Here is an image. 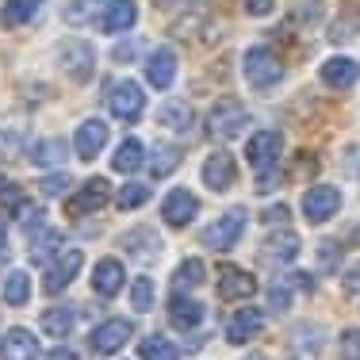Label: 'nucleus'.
Returning a JSON list of instances; mask_svg holds the SVG:
<instances>
[{
	"label": "nucleus",
	"instance_id": "obj_45",
	"mask_svg": "<svg viewBox=\"0 0 360 360\" xmlns=\"http://www.w3.org/2000/svg\"><path fill=\"white\" fill-rule=\"evenodd\" d=\"M345 349H353V353H360V330H345Z\"/></svg>",
	"mask_w": 360,
	"mask_h": 360
},
{
	"label": "nucleus",
	"instance_id": "obj_7",
	"mask_svg": "<svg viewBox=\"0 0 360 360\" xmlns=\"http://www.w3.org/2000/svg\"><path fill=\"white\" fill-rule=\"evenodd\" d=\"M108 195H111V184L104 176H92V180H84L81 188L65 200V215H89V211H100L108 203Z\"/></svg>",
	"mask_w": 360,
	"mask_h": 360
},
{
	"label": "nucleus",
	"instance_id": "obj_25",
	"mask_svg": "<svg viewBox=\"0 0 360 360\" xmlns=\"http://www.w3.org/2000/svg\"><path fill=\"white\" fill-rule=\"evenodd\" d=\"M42 0H4V8H0V20L8 23V27H23V23H31L39 15Z\"/></svg>",
	"mask_w": 360,
	"mask_h": 360
},
{
	"label": "nucleus",
	"instance_id": "obj_6",
	"mask_svg": "<svg viewBox=\"0 0 360 360\" xmlns=\"http://www.w3.org/2000/svg\"><path fill=\"white\" fill-rule=\"evenodd\" d=\"M131 338H134V322H127V319H108V322H100L96 330H92L89 345H92V353L111 356V353H119V349H123Z\"/></svg>",
	"mask_w": 360,
	"mask_h": 360
},
{
	"label": "nucleus",
	"instance_id": "obj_46",
	"mask_svg": "<svg viewBox=\"0 0 360 360\" xmlns=\"http://www.w3.org/2000/svg\"><path fill=\"white\" fill-rule=\"evenodd\" d=\"M345 291H360V264H356V269L345 276Z\"/></svg>",
	"mask_w": 360,
	"mask_h": 360
},
{
	"label": "nucleus",
	"instance_id": "obj_20",
	"mask_svg": "<svg viewBox=\"0 0 360 360\" xmlns=\"http://www.w3.org/2000/svg\"><path fill=\"white\" fill-rule=\"evenodd\" d=\"M322 84H330V89H353V84L360 81V65L353 62V58H330V62H322Z\"/></svg>",
	"mask_w": 360,
	"mask_h": 360
},
{
	"label": "nucleus",
	"instance_id": "obj_38",
	"mask_svg": "<svg viewBox=\"0 0 360 360\" xmlns=\"http://www.w3.org/2000/svg\"><path fill=\"white\" fill-rule=\"evenodd\" d=\"M295 23H314L322 20V0H303V4L295 8V15H291Z\"/></svg>",
	"mask_w": 360,
	"mask_h": 360
},
{
	"label": "nucleus",
	"instance_id": "obj_39",
	"mask_svg": "<svg viewBox=\"0 0 360 360\" xmlns=\"http://www.w3.org/2000/svg\"><path fill=\"white\" fill-rule=\"evenodd\" d=\"M39 188H42V195H62L65 188H70V173H54V176H46Z\"/></svg>",
	"mask_w": 360,
	"mask_h": 360
},
{
	"label": "nucleus",
	"instance_id": "obj_5",
	"mask_svg": "<svg viewBox=\"0 0 360 360\" xmlns=\"http://www.w3.org/2000/svg\"><path fill=\"white\" fill-rule=\"evenodd\" d=\"M146 108V96H142V84L139 81H115L108 92V111L115 119H123V123H131V119H139Z\"/></svg>",
	"mask_w": 360,
	"mask_h": 360
},
{
	"label": "nucleus",
	"instance_id": "obj_30",
	"mask_svg": "<svg viewBox=\"0 0 360 360\" xmlns=\"http://www.w3.org/2000/svg\"><path fill=\"white\" fill-rule=\"evenodd\" d=\"M23 142H27V131L20 123H8L0 127V161H12L23 153Z\"/></svg>",
	"mask_w": 360,
	"mask_h": 360
},
{
	"label": "nucleus",
	"instance_id": "obj_27",
	"mask_svg": "<svg viewBox=\"0 0 360 360\" xmlns=\"http://www.w3.org/2000/svg\"><path fill=\"white\" fill-rule=\"evenodd\" d=\"M31 161L42 169H50V165H62L65 161V139H42L31 146Z\"/></svg>",
	"mask_w": 360,
	"mask_h": 360
},
{
	"label": "nucleus",
	"instance_id": "obj_23",
	"mask_svg": "<svg viewBox=\"0 0 360 360\" xmlns=\"http://www.w3.org/2000/svg\"><path fill=\"white\" fill-rule=\"evenodd\" d=\"M169 319H173L176 330H195L203 319V307L195 303V299H188V295H173L169 299Z\"/></svg>",
	"mask_w": 360,
	"mask_h": 360
},
{
	"label": "nucleus",
	"instance_id": "obj_14",
	"mask_svg": "<svg viewBox=\"0 0 360 360\" xmlns=\"http://www.w3.org/2000/svg\"><path fill=\"white\" fill-rule=\"evenodd\" d=\"M123 284H127V272H123V264H119L115 257H104V261L92 269V291H96V295L111 299V295L123 291Z\"/></svg>",
	"mask_w": 360,
	"mask_h": 360
},
{
	"label": "nucleus",
	"instance_id": "obj_49",
	"mask_svg": "<svg viewBox=\"0 0 360 360\" xmlns=\"http://www.w3.org/2000/svg\"><path fill=\"white\" fill-rule=\"evenodd\" d=\"M153 4H158V8H165V4H173V0H153Z\"/></svg>",
	"mask_w": 360,
	"mask_h": 360
},
{
	"label": "nucleus",
	"instance_id": "obj_48",
	"mask_svg": "<svg viewBox=\"0 0 360 360\" xmlns=\"http://www.w3.org/2000/svg\"><path fill=\"white\" fill-rule=\"evenodd\" d=\"M8 245V230H4V219H0V250Z\"/></svg>",
	"mask_w": 360,
	"mask_h": 360
},
{
	"label": "nucleus",
	"instance_id": "obj_22",
	"mask_svg": "<svg viewBox=\"0 0 360 360\" xmlns=\"http://www.w3.org/2000/svg\"><path fill=\"white\" fill-rule=\"evenodd\" d=\"M264 257L269 261H295L299 257V234L295 230H276V234L264 238Z\"/></svg>",
	"mask_w": 360,
	"mask_h": 360
},
{
	"label": "nucleus",
	"instance_id": "obj_2",
	"mask_svg": "<svg viewBox=\"0 0 360 360\" xmlns=\"http://www.w3.org/2000/svg\"><path fill=\"white\" fill-rule=\"evenodd\" d=\"M58 62H62L70 81L84 84L92 77V70H96V50L84 39H65V42H58Z\"/></svg>",
	"mask_w": 360,
	"mask_h": 360
},
{
	"label": "nucleus",
	"instance_id": "obj_13",
	"mask_svg": "<svg viewBox=\"0 0 360 360\" xmlns=\"http://www.w3.org/2000/svg\"><path fill=\"white\" fill-rule=\"evenodd\" d=\"M73 146H77V158L81 161H96V153L108 146V123L104 119H84V123L77 127Z\"/></svg>",
	"mask_w": 360,
	"mask_h": 360
},
{
	"label": "nucleus",
	"instance_id": "obj_31",
	"mask_svg": "<svg viewBox=\"0 0 360 360\" xmlns=\"http://www.w3.org/2000/svg\"><path fill=\"white\" fill-rule=\"evenodd\" d=\"M58 245H62V234H58V230H46V226H35V230H31V257H35V261L50 257Z\"/></svg>",
	"mask_w": 360,
	"mask_h": 360
},
{
	"label": "nucleus",
	"instance_id": "obj_50",
	"mask_svg": "<svg viewBox=\"0 0 360 360\" xmlns=\"http://www.w3.org/2000/svg\"><path fill=\"white\" fill-rule=\"evenodd\" d=\"M245 360H264V356H261V353H253V356H245Z\"/></svg>",
	"mask_w": 360,
	"mask_h": 360
},
{
	"label": "nucleus",
	"instance_id": "obj_40",
	"mask_svg": "<svg viewBox=\"0 0 360 360\" xmlns=\"http://www.w3.org/2000/svg\"><path fill=\"white\" fill-rule=\"evenodd\" d=\"M269 307H272V311H288V307H291V291L284 284L269 288Z\"/></svg>",
	"mask_w": 360,
	"mask_h": 360
},
{
	"label": "nucleus",
	"instance_id": "obj_28",
	"mask_svg": "<svg viewBox=\"0 0 360 360\" xmlns=\"http://www.w3.org/2000/svg\"><path fill=\"white\" fill-rule=\"evenodd\" d=\"M111 165H115V173H134V169L142 165V142L139 139H123V142L115 146Z\"/></svg>",
	"mask_w": 360,
	"mask_h": 360
},
{
	"label": "nucleus",
	"instance_id": "obj_15",
	"mask_svg": "<svg viewBox=\"0 0 360 360\" xmlns=\"http://www.w3.org/2000/svg\"><path fill=\"white\" fill-rule=\"evenodd\" d=\"M238 180V165H234V158L230 153H211L207 161H203V184L207 188H215V192H226L230 184Z\"/></svg>",
	"mask_w": 360,
	"mask_h": 360
},
{
	"label": "nucleus",
	"instance_id": "obj_26",
	"mask_svg": "<svg viewBox=\"0 0 360 360\" xmlns=\"http://www.w3.org/2000/svg\"><path fill=\"white\" fill-rule=\"evenodd\" d=\"M73 307H50V311H42V330L50 333V338H58V341H65L70 338V330H73Z\"/></svg>",
	"mask_w": 360,
	"mask_h": 360
},
{
	"label": "nucleus",
	"instance_id": "obj_32",
	"mask_svg": "<svg viewBox=\"0 0 360 360\" xmlns=\"http://www.w3.org/2000/svg\"><path fill=\"white\" fill-rule=\"evenodd\" d=\"M27 295H31L27 272H8V280H4V303L23 307V303H27Z\"/></svg>",
	"mask_w": 360,
	"mask_h": 360
},
{
	"label": "nucleus",
	"instance_id": "obj_8",
	"mask_svg": "<svg viewBox=\"0 0 360 360\" xmlns=\"http://www.w3.org/2000/svg\"><path fill=\"white\" fill-rule=\"evenodd\" d=\"M81 250H62L54 257V264L46 269V276H42V291L46 295H58V291H65L77 280V272H81Z\"/></svg>",
	"mask_w": 360,
	"mask_h": 360
},
{
	"label": "nucleus",
	"instance_id": "obj_37",
	"mask_svg": "<svg viewBox=\"0 0 360 360\" xmlns=\"http://www.w3.org/2000/svg\"><path fill=\"white\" fill-rule=\"evenodd\" d=\"M131 307L134 311H150L153 307V280L150 276H139L131 284Z\"/></svg>",
	"mask_w": 360,
	"mask_h": 360
},
{
	"label": "nucleus",
	"instance_id": "obj_10",
	"mask_svg": "<svg viewBox=\"0 0 360 360\" xmlns=\"http://www.w3.org/2000/svg\"><path fill=\"white\" fill-rule=\"evenodd\" d=\"M338 207H341V192H338V188H330V184L307 188V195H303V215L311 219V222L333 219V215H338Z\"/></svg>",
	"mask_w": 360,
	"mask_h": 360
},
{
	"label": "nucleus",
	"instance_id": "obj_44",
	"mask_svg": "<svg viewBox=\"0 0 360 360\" xmlns=\"http://www.w3.org/2000/svg\"><path fill=\"white\" fill-rule=\"evenodd\" d=\"M134 54H139V42H119L115 46V62H131Z\"/></svg>",
	"mask_w": 360,
	"mask_h": 360
},
{
	"label": "nucleus",
	"instance_id": "obj_33",
	"mask_svg": "<svg viewBox=\"0 0 360 360\" xmlns=\"http://www.w3.org/2000/svg\"><path fill=\"white\" fill-rule=\"evenodd\" d=\"M139 353H142V360H180V349L173 345V341L158 338V333L142 341V349H139Z\"/></svg>",
	"mask_w": 360,
	"mask_h": 360
},
{
	"label": "nucleus",
	"instance_id": "obj_24",
	"mask_svg": "<svg viewBox=\"0 0 360 360\" xmlns=\"http://www.w3.org/2000/svg\"><path fill=\"white\" fill-rule=\"evenodd\" d=\"M158 119H161V127L184 134L188 127H192V108H188L184 100H165V104L158 108Z\"/></svg>",
	"mask_w": 360,
	"mask_h": 360
},
{
	"label": "nucleus",
	"instance_id": "obj_21",
	"mask_svg": "<svg viewBox=\"0 0 360 360\" xmlns=\"http://www.w3.org/2000/svg\"><path fill=\"white\" fill-rule=\"evenodd\" d=\"M123 250L127 257H134V261H153V257H161V238L153 234V230H131V234H123Z\"/></svg>",
	"mask_w": 360,
	"mask_h": 360
},
{
	"label": "nucleus",
	"instance_id": "obj_12",
	"mask_svg": "<svg viewBox=\"0 0 360 360\" xmlns=\"http://www.w3.org/2000/svg\"><path fill=\"white\" fill-rule=\"evenodd\" d=\"M195 211H200V200H195L188 188H173V192L165 195V203H161V219H165L169 226H188V222L195 219Z\"/></svg>",
	"mask_w": 360,
	"mask_h": 360
},
{
	"label": "nucleus",
	"instance_id": "obj_35",
	"mask_svg": "<svg viewBox=\"0 0 360 360\" xmlns=\"http://www.w3.org/2000/svg\"><path fill=\"white\" fill-rule=\"evenodd\" d=\"M62 15H65V23H73V27H81V23L96 20V0H70Z\"/></svg>",
	"mask_w": 360,
	"mask_h": 360
},
{
	"label": "nucleus",
	"instance_id": "obj_29",
	"mask_svg": "<svg viewBox=\"0 0 360 360\" xmlns=\"http://www.w3.org/2000/svg\"><path fill=\"white\" fill-rule=\"evenodd\" d=\"M176 165H180V146H173V142L153 146V158H150V173L153 176H169Z\"/></svg>",
	"mask_w": 360,
	"mask_h": 360
},
{
	"label": "nucleus",
	"instance_id": "obj_1",
	"mask_svg": "<svg viewBox=\"0 0 360 360\" xmlns=\"http://www.w3.org/2000/svg\"><path fill=\"white\" fill-rule=\"evenodd\" d=\"M242 73H245V81H250V89L269 92L272 84L284 77V65H280V58L272 54L269 46H250L242 58Z\"/></svg>",
	"mask_w": 360,
	"mask_h": 360
},
{
	"label": "nucleus",
	"instance_id": "obj_17",
	"mask_svg": "<svg viewBox=\"0 0 360 360\" xmlns=\"http://www.w3.org/2000/svg\"><path fill=\"white\" fill-rule=\"evenodd\" d=\"M39 356V341L31 330H8L4 341H0V360H35Z\"/></svg>",
	"mask_w": 360,
	"mask_h": 360
},
{
	"label": "nucleus",
	"instance_id": "obj_47",
	"mask_svg": "<svg viewBox=\"0 0 360 360\" xmlns=\"http://www.w3.org/2000/svg\"><path fill=\"white\" fill-rule=\"evenodd\" d=\"M46 360H77V353H73V349H54Z\"/></svg>",
	"mask_w": 360,
	"mask_h": 360
},
{
	"label": "nucleus",
	"instance_id": "obj_19",
	"mask_svg": "<svg viewBox=\"0 0 360 360\" xmlns=\"http://www.w3.org/2000/svg\"><path fill=\"white\" fill-rule=\"evenodd\" d=\"M264 326V314L257 311V307H245V311H238L234 319L226 322V341L230 345H245L250 338H257Z\"/></svg>",
	"mask_w": 360,
	"mask_h": 360
},
{
	"label": "nucleus",
	"instance_id": "obj_16",
	"mask_svg": "<svg viewBox=\"0 0 360 360\" xmlns=\"http://www.w3.org/2000/svg\"><path fill=\"white\" fill-rule=\"evenodd\" d=\"M146 81L153 89H169L176 81V54L169 46H158L150 58H146Z\"/></svg>",
	"mask_w": 360,
	"mask_h": 360
},
{
	"label": "nucleus",
	"instance_id": "obj_43",
	"mask_svg": "<svg viewBox=\"0 0 360 360\" xmlns=\"http://www.w3.org/2000/svg\"><path fill=\"white\" fill-rule=\"evenodd\" d=\"M272 4H276V0H242V8H245L250 15H269Z\"/></svg>",
	"mask_w": 360,
	"mask_h": 360
},
{
	"label": "nucleus",
	"instance_id": "obj_18",
	"mask_svg": "<svg viewBox=\"0 0 360 360\" xmlns=\"http://www.w3.org/2000/svg\"><path fill=\"white\" fill-rule=\"evenodd\" d=\"M134 20H139V8H134V0H108V4H104V15H100V31L119 35V31L134 27Z\"/></svg>",
	"mask_w": 360,
	"mask_h": 360
},
{
	"label": "nucleus",
	"instance_id": "obj_41",
	"mask_svg": "<svg viewBox=\"0 0 360 360\" xmlns=\"http://www.w3.org/2000/svg\"><path fill=\"white\" fill-rule=\"evenodd\" d=\"M338 257H341L338 242H322V245H319V261H322V269H338Z\"/></svg>",
	"mask_w": 360,
	"mask_h": 360
},
{
	"label": "nucleus",
	"instance_id": "obj_9",
	"mask_svg": "<svg viewBox=\"0 0 360 360\" xmlns=\"http://www.w3.org/2000/svg\"><path fill=\"white\" fill-rule=\"evenodd\" d=\"M280 150H284V134L280 131H257V134H250V142H245V158H250V165L257 173L272 169V161L280 158Z\"/></svg>",
	"mask_w": 360,
	"mask_h": 360
},
{
	"label": "nucleus",
	"instance_id": "obj_11",
	"mask_svg": "<svg viewBox=\"0 0 360 360\" xmlns=\"http://www.w3.org/2000/svg\"><path fill=\"white\" fill-rule=\"evenodd\" d=\"M253 291H257L253 272L238 269V264H222V269H219V299L234 303V299H250Z\"/></svg>",
	"mask_w": 360,
	"mask_h": 360
},
{
	"label": "nucleus",
	"instance_id": "obj_34",
	"mask_svg": "<svg viewBox=\"0 0 360 360\" xmlns=\"http://www.w3.org/2000/svg\"><path fill=\"white\" fill-rule=\"evenodd\" d=\"M173 284H176V288H195V284H203V261H200V257H188V261L176 264Z\"/></svg>",
	"mask_w": 360,
	"mask_h": 360
},
{
	"label": "nucleus",
	"instance_id": "obj_42",
	"mask_svg": "<svg viewBox=\"0 0 360 360\" xmlns=\"http://www.w3.org/2000/svg\"><path fill=\"white\" fill-rule=\"evenodd\" d=\"M288 215H291V211H288V203H272V207H264L261 222H269V226H276V222H284Z\"/></svg>",
	"mask_w": 360,
	"mask_h": 360
},
{
	"label": "nucleus",
	"instance_id": "obj_4",
	"mask_svg": "<svg viewBox=\"0 0 360 360\" xmlns=\"http://www.w3.org/2000/svg\"><path fill=\"white\" fill-rule=\"evenodd\" d=\"M245 230V207H230L222 219H215L207 230H200V242L207 250H234V242Z\"/></svg>",
	"mask_w": 360,
	"mask_h": 360
},
{
	"label": "nucleus",
	"instance_id": "obj_36",
	"mask_svg": "<svg viewBox=\"0 0 360 360\" xmlns=\"http://www.w3.org/2000/svg\"><path fill=\"white\" fill-rule=\"evenodd\" d=\"M146 200H150V188H146V184H123V188H119V195H115V203H119L123 211L142 207Z\"/></svg>",
	"mask_w": 360,
	"mask_h": 360
},
{
	"label": "nucleus",
	"instance_id": "obj_3",
	"mask_svg": "<svg viewBox=\"0 0 360 360\" xmlns=\"http://www.w3.org/2000/svg\"><path fill=\"white\" fill-rule=\"evenodd\" d=\"M245 123H250V111H245L242 100H219V104L207 111V134L211 139H238Z\"/></svg>",
	"mask_w": 360,
	"mask_h": 360
}]
</instances>
